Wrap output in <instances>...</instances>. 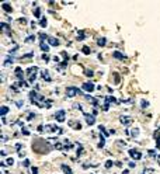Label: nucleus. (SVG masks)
Returning a JSON list of instances; mask_svg holds the SVG:
<instances>
[{"label": "nucleus", "mask_w": 160, "mask_h": 174, "mask_svg": "<svg viewBox=\"0 0 160 174\" xmlns=\"http://www.w3.org/2000/svg\"><path fill=\"white\" fill-rule=\"evenodd\" d=\"M34 14H35V17H37V18H39V7H37V9H35Z\"/></svg>", "instance_id": "28"}, {"label": "nucleus", "mask_w": 160, "mask_h": 174, "mask_svg": "<svg viewBox=\"0 0 160 174\" xmlns=\"http://www.w3.org/2000/svg\"><path fill=\"white\" fill-rule=\"evenodd\" d=\"M48 42H49V45H53V46H58L59 45V41L55 39V38H51V37L48 38Z\"/></svg>", "instance_id": "11"}, {"label": "nucleus", "mask_w": 160, "mask_h": 174, "mask_svg": "<svg viewBox=\"0 0 160 174\" xmlns=\"http://www.w3.org/2000/svg\"><path fill=\"white\" fill-rule=\"evenodd\" d=\"M62 170H63V173H65V174H73L72 169H70L69 166H66V164H62Z\"/></svg>", "instance_id": "10"}, {"label": "nucleus", "mask_w": 160, "mask_h": 174, "mask_svg": "<svg viewBox=\"0 0 160 174\" xmlns=\"http://www.w3.org/2000/svg\"><path fill=\"white\" fill-rule=\"evenodd\" d=\"M55 118H56L58 122H63L65 120H66V112H65V110H59V111L55 114Z\"/></svg>", "instance_id": "2"}, {"label": "nucleus", "mask_w": 160, "mask_h": 174, "mask_svg": "<svg viewBox=\"0 0 160 174\" xmlns=\"http://www.w3.org/2000/svg\"><path fill=\"white\" fill-rule=\"evenodd\" d=\"M159 159H160V156H159Z\"/></svg>", "instance_id": "52"}, {"label": "nucleus", "mask_w": 160, "mask_h": 174, "mask_svg": "<svg viewBox=\"0 0 160 174\" xmlns=\"http://www.w3.org/2000/svg\"><path fill=\"white\" fill-rule=\"evenodd\" d=\"M129 167H131V169H133V167H135V163H133V161H131V163H129Z\"/></svg>", "instance_id": "49"}, {"label": "nucleus", "mask_w": 160, "mask_h": 174, "mask_svg": "<svg viewBox=\"0 0 160 174\" xmlns=\"http://www.w3.org/2000/svg\"><path fill=\"white\" fill-rule=\"evenodd\" d=\"M114 77H115V83H119V76H118V73H114Z\"/></svg>", "instance_id": "30"}, {"label": "nucleus", "mask_w": 160, "mask_h": 174, "mask_svg": "<svg viewBox=\"0 0 160 174\" xmlns=\"http://www.w3.org/2000/svg\"><path fill=\"white\" fill-rule=\"evenodd\" d=\"M13 60H10V59H6V62H4V65H10Z\"/></svg>", "instance_id": "46"}, {"label": "nucleus", "mask_w": 160, "mask_h": 174, "mask_svg": "<svg viewBox=\"0 0 160 174\" xmlns=\"http://www.w3.org/2000/svg\"><path fill=\"white\" fill-rule=\"evenodd\" d=\"M38 131H39V132H42V131H44V126H42V125H39V126H38Z\"/></svg>", "instance_id": "48"}, {"label": "nucleus", "mask_w": 160, "mask_h": 174, "mask_svg": "<svg viewBox=\"0 0 160 174\" xmlns=\"http://www.w3.org/2000/svg\"><path fill=\"white\" fill-rule=\"evenodd\" d=\"M114 58H117V59H125V56L121 52H114Z\"/></svg>", "instance_id": "16"}, {"label": "nucleus", "mask_w": 160, "mask_h": 174, "mask_svg": "<svg viewBox=\"0 0 160 174\" xmlns=\"http://www.w3.org/2000/svg\"><path fill=\"white\" fill-rule=\"evenodd\" d=\"M143 174H145V173H143Z\"/></svg>", "instance_id": "54"}, {"label": "nucleus", "mask_w": 160, "mask_h": 174, "mask_svg": "<svg viewBox=\"0 0 160 174\" xmlns=\"http://www.w3.org/2000/svg\"><path fill=\"white\" fill-rule=\"evenodd\" d=\"M131 136H133V138L139 136V129H138V128H135V129H131Z\"/></svg>", "instance_id": "14"}, {"label": "nucleus", "mask_w": 160, "mask_h": 174, "mask_svg": "<svg viewBox=\"0 0 160 174\" xmlns=\"http://www.w3.org/2000/svg\"><path fill=\"white\" fill-rule=\"evenodd\" d=\"M39 46H41V49H42L44 52H49V45H48V44L41 42V44H39Z\"/></svg>", "instance_id": "13"}, {"label": "nucleus", "mask_w": 160, "mask_h": 174, "mask_svg": "<svg viewBox=\"0 0 160 174\" xmlns=\"http://www.w3.org/2000/svg\"><path fill=\"white\" fill-rule=\"evenodd\" d=\"M149 155H150V156H156V152H155V150H149Z\"/></svg>", "instance_id": "37"}, {"label": "nucleus", "mask_w": 160, "mask_h": 174, "mask_svg": "<svg viewBox=\"0 0 160 174\" xmlns=\"http://www.w3.org/2000/svg\"><path fill=\"white\" fill-rule=\"evenodd\" d=\"M34 41H35V35H30V37H27V39H25V42H27V44L34 42Z\"/></svg>", "instance_id": "18"}, {"label": "nucleus", "mask_w": 160, "mask_h": 174, "mask_svg": "<svg viewBox=\"0 0 160 174\" xmlns=\"http://www.w3.org/2000/svg\"><path fill=\"white\" fill-rule=\"evenodd\" d=\"M84 73H86L87 77H93V76H94V72H93V70H86Z\"/></svg>", "instance_id": "20"}, {"label": "nucleus", "mask_w": 160, "mask_h": 174, "mask_svg": "<svg viewBox=\"0 0 160 174\" xmlns=\"http://www.w3.org/2000/svg\"><path fill=\"white\" fill-rule=\"evenodd\" d=\"M1 7H3V10H4L6 13H10V11H13V7H11L9 3H1Z\"/></svg>", "instance_id": "9"}, {"label": "nucleus", "mask_w": 160, "mask_h": 174, "mask_svg": "<svg viewBox=\"0 0 160 174\" xmlns=\"http://www.w3.org/2000/svg\"><path fill=\"white\" fill-rule=\"evenodd\" d=\"M48 74H49L48 70H44V72H42V77H44V79H45L47 82H49V80H51V77H49Z\"/></svg>", "instance_id": "17"}, {"label": "nucleus", "mask_w": 160, "mask_h": 174, "mask_svg": "<svg viewBox=\"0 0 160 174\" xmlns=\"http://www.w3.org/2000/svg\"><path fill=\"white\" fill-rule=\"evenodd\" d=\"M13 163H14V159H13V157H9V159H7V161H6V164H7V166H11Z\"/></svg>", "instance_id": "25"}, {"label": "nucleus", "mask_w": 160, "mask_h": 174, "mask_svg": "<svg viewBox=\"0 0 160 174\" xmlns=\"http://www.w3.org/2000/svg\"><path fill=\"white\" fill-rule=\"evenodd\" d=\"M21 131H23V133H24V135H30V132H28V131H27V129H24V128H23V129H21Z\"/></svg>", "instance_id": "41"}, {"label": "nucleus", "mask_w": 160, "mask_h": 174, "mask_svg": "<svg viewBox=\"0 0 160 174\" xmlns=\"http://www.w3.org/2000/svg\"><path fill=\"white\" fill-rule=\"evenodd\" d=\"M23 104H24L23 101H17V107H23Z\"/></svg>", "instance_id": "47"}, {"label": "nucleus", "mask_w": 160, "mask_h": 174, "mask_svg": "<svg viewBox=\"0 0 160 174\" xmlns=\"http://www.w3.org/2000/svg\"><path fill=\"white\" fill-rule=\"evenodd\" d=\"M23 166H24V167H28V166H30V160H24Z\"/></svg>", "instance_id": "34"}, {"label": "nucleus", "mask_w": 160, "mask_h": 174, "mask_svg": "<svg viewBox=\"0 0 160 174\" xmlns=\"http://www.w3.org/2000/svg\"><path fill=\"white\" fill-rule=\"evenodd\" d=\"M32 56H34V52H30V53H27V55H23L21 59H30V58H32Z\"/></svg>", "instance_id": "22"}, {"label": "nucleus", "mask_w": 160, "mask_h": 174, "mask_svg": "<svg viewBox=\"0 0 160 174\" xmlns=\"http://www.w3.org/2000/svg\"><path fill=\"white\" fill-rule=\"evenodd\" d=\"M44 129H45L47 132H56L59 128H56V125H45Z\"/></svg>", "instance_id": "6"}, {"label": "nucleus", "mask_w": 160, "mask_h": 174, "mask_svg": "<svg viewBox=\"0 0 160 174\" xmlns=\"http://www.w3.org/2000/svg\"><path fill=\"white\" fill-rule=\"evenodd\" d=\"M7 112H9V108H7L6 105H3V107H1V110H0V114H1V117H4Z\"/></svg>", "instance_id": "15"}, {"label": "nucleus", "mask_w": 160, "mask_h": 174, "mask_svg": "<svg viewBox=\"0 0 160 174\" xmlns=\"http://www.w3.org/2000/svg\"><path fill=\"white\" fill-rule=\"evenodd\" d=\"M39 24H41V27H44V28H45V27H47V24H48V21H47V18H42Z\"/></svg>", "instance_id": "24"}, {"label": "nucleus", "mask_w": 160, "mask_h": 174, "mask_svg": "<svg viewBox=\"0 0 160 174\" xmlns=\"http://www.w3.org/2000/svg\"><path fill=\"white\" fill-rule=\"evenodd\" d=\"M129 156L132 157L133 160H141L142 159V153L138 152V150H135V149H131L129 150Z\"/></svg>", "instance_id": "3"}, {"label": "nucleus", "mask_w": 160, "mask_h": 174, "mask_svg": "<svg viewBox=\"0 0 160 174\" xmlns=\"http://www.w3.org/2000/svg\"><path fill=\"white\" fill-rule=\"evenodd\" d=\"M35 79H37V74H32L31 77H30V82H31V83H32V82H34Z\"/></svg>", "instance_id": "36"}, {"label": "nucleus", "mask_w": 160, "mask_h": 174, "mask_svg": "<svg viewBox=\"0 0 160 174\" xmlns=\"http://www.w3.org/2000/svg\"><path fill=\"white\" fill-rule=\"evenodd\" d=\"M84 118H86V122L89 124V125H93L96 120H94V117L93 115H89V114H84Z\"/></svg>", "instance_id": "8"}, {"label": "nucleus", "mask_w": 160, "mask_h": 174, "mask_svg": "<svg viewBox=\"0 0 160 174\" xmlns=\"http://www.w3.org/2000/svg\"><path fill=\"white\" fill-rule=\"evenodd\" d=\"M73 107H75V108H77V110H80V111H81V105H80V104H75V105H73Z\"/></svg>", "instance_id": "43"}, {"label": "nucleus", "mask_w": 160, "mask_h": 174, "mask_svg": "<svg viewBox=\"0 0 160 174\" xmlns=\"http://www.w3.org/2000/svg\"><path fill=\"white\" fill-rule=\"evenodd\" d=\"M77 39H79V41L84 39V33H83V31H79V33H77Z\"/></svg>", "instance_id": "23"}, {"label": "nucleus", "mask_w": 160, "mask_h": 174, "mask_svg": "<svg viewBox=\"0 0 160 174\" xmlns=\"http://www.w3.org/2000/svg\"><path fill=\"white\" fill-rule=\"evenodd\" d=\"M118 146H125V142H122V140H118Z\"/></svg>", "instance_id": "42"}, {"label": "nucleus", "mask_w": 160, "mask_h": 174, "mask_svg": "<svg viewBox=\"0 0 160 174\" xmlns=\"http://www.w3.org/2000/svg\"><path fill=\"white\" fill-rule=\"evenodd\" d=\"M104 145H105V142H104V138H101L100 143H98V147H104Z\"/></svg>", "instance_id": "29"}, {"label": "nucleus", "mask_w": 160, "mask_h": 174, "mask_svg": "<svg viewBox=\"0 0 160 174\" xmlns=\"http://www.w3.org/2000/svg\"><path fill=\"white\" fill-rule=\"evenodd\" d=\"M34 117H35V115H34V114H28V120H32V118H34Z\"/></svg>", "instance_id": "50"}, {"label": "nucleus", "mask_w": 160, "mask_h": 174, "mask_svg": "<svg viewBox=\"0 0 160 174\" xmlns=\"http://www.w3.org/2000/svg\"><path fill=\"white\" fill-rule=\"evenodd\" d=\"M107 103H108V104H110V103H117V100H115L114 97L110 96V97H107Z\"/></svg>", "instance_id": "26"}, {"label": "nucleus", "mask_w": 160, "mask_h": 174, "mask_svg": "<svg viewBox=\"0 0 160 174\" xmlns=\"http://www.w3.org/2000/svg\"><path fill=\"white\" fill-rule=\"evenodd\" d=\"M159 142H160V139H159Z\"/></svg>", "instance_id": "53"}, {"label": "nucleus", "mask_w": 160, "mask_h": 174, "mask_svg": "<svg viewBox=\"0 0 160 174\" xmlns=\"http://www.w3.org/2000/svg\"><path fill=\"white\" fill-rule=\"evenodd\" d=\"M129 173V170H125V171H122V174H128Z\"/></svg>", "instance_id": "51"}, {"label": "nucleus", "mask_w": 160, "mask_h": 174, "mask_svg": "<svg viewBox=\"0 0 160 174\" xmlns=\"http://www.w3.org/2000/svg\"><path fill=\"white\" fill-rule=\"evenodd\" d=\"M0 28H1V31H3L4 34H9V35H10V27H9L6 23H1V24H0Z\"/></svg>", "instance_id": "7"}, {"label": "nucleus", "mask_w": 160, "mask_h": 174, "mask_svg": "<svg viewBox=\"0 0 160 174\" xmlns=\"http://www.w3.org/2000/svg\"><path fill=\"white\" fill-rule=\"evenodd\" d=\"M94 88H96L94 84H93V83H90V82H87V83H84V84H83V90H84V91L91 93V91H94Z\"/></svg>", "instance_id": "4"}, {"label": "nucleus", "mask_w": 160, "mask_h": 174, "mask_svg": "<svg viewBox=\"0 0 160 174\" xmlns=\"http://www.w3.org/2000/svg\"><path fill=\"white\" fill-rule=\"evenodd\" d=\"M81 152H83V147H81V145H79V149H77V156L81 155Z\"/></svg>", "instance_id": "33"}, {"label": "nucleus", "mask_w": 160, "mask_h": 174, "mask_svg": "<svg viewBox=\"0 0 160 174\" xmlns=\"http://www.w3.org/2000/svg\"><path fill=\"white\" fill-rule=\"evenodd\" d=\"M141 104H142V108H146V107L149 105V103H147V101H145V100H142V103H141Z\"/></svg>", "instance_id": "31"}, {"label": "nucleus", "mask_w": 160, "mask_h": 174, "mask_svg": "<svg viewBox=\"0 0 160 174\" xmlns=\"http://www.w3.org/2000/svg\"><path fill=\"white\" fill-rule=\"evenodd\" d=\"M42 59H44V60H49V56H48V55H45V53H44V55H42Z\"/></svg>", "instance_id": "38"}, {"label": "nucleus", "mask_w": 160, "mask_h": 174, "mask_svg": "<svg viewBox=\"0 0 160 174\" xmlns=\"http://www.w3.org/2000/svg\"><path fill=\"white\" fill-rule=\"evenodd\" d=\"M121 124L125 125V126H127V125H131V124H132V118L128 117V115H122V117H121Z\"/></svg>", "instance_id": "5"}, {"label": "nucleus", "mask_w": 160, "mask_h": 174, "mask_svg": "<svg viewBox=\"0 0 160 174\" xmlns=\"http://www.w3.org/2000/svg\"><path fill=\"white\" fill-rule=\"evenodd\" d=\"M14 72H16L17 74H20V73H23V70H21V68H16V70H14Z\"/></svg>", "instance_id": "35"}, {"label": "nucleus", "mask_w": 160, "mask_h": 174, "mask_svg": "<svg viewBox=\"0 0 160 174\" xmlns=\"http://www.w3.org/2000/svg\"><path fill=\"white\" fill-rule=\"evenodd\" d=\"M111 166H112V161H111V160H108V161L105 163V167H107V169H110Z\"/></svg>", "instance_id": "32"}, {"label": "nucleus", "mask_w": 160, "mask_h": 174, "mask_svg": "<svg viewBox=\"0 0 160 174\" xmlns=\"http://www.w3.org/2000/svg\"><path fill=\"white\" fill-rule=\"evenodd\" d=\"M37 72H38V68H37V66H34V68L31 66V68H28V69H27V73H28L30 76H32V74H35Z\"/></svg>", "instance_id": "12"}, {"label": "nucleus", "mask_w": 160, "mask_h": 174, "mask_svg": "<svg viewBox=\"0 0 160 174\" xmlns=\"http://www.w3.org/2000/svg\"><path fill=\"white\" fill-rule=\"evenodd\" d=\"M20 23H21V24H25L27 20H25V18H20Z\"/></svg>", "instance_id": "45"}, {"label": "nucleus", "mask_w": 160, "mask_h": 174, "mask_svg": "<svg viewBox=\"0 0 160 174\" xmlns=\"http://www.w3.org/2000/svg\"><path fill=\"white\" fill-rule=\"evenodd\" d=\"M32 174H38V169L37 167H32Z\"/></svg>", "instance_id": "39"}, {"label": "nucleus", "mask_w": 160, "mask_h": 174, "mask_svg": "<svg viewBox=\"0 0 160 174\" xmlns=\"http://www.w3.org/2000/svg\"><path fill=\"white\" fill-rule=\"evenodd\" d=\"M17 77H18L20 80H23V79H24V74H23V73H20V74H17Z\"/></svg>", "instance_id": "40"}, {"label": "nucleus", "mask_w": 160, "mask_h": 174, "mask_svg": "<svg viewBox=\"0 0 160 174\" xmlns=\"http://www.w3.org/2000/svg\"><path fill=\"white\" fill-rule=\"evenodd\" d=\"M80 93H81V91H80L79 88H76V87H73V86L66 88V97H67V98H72V97H75L76 94H80Z\"/></svg>", "instance_id": "1"}, {"label": "nucleus", "mask_w": 160, "mask_h": 174, "mask_svg": "<svg viewBox=\"0 0 160 174\" xmlns=\"http://www.w3.org/2000/svg\"><path fill=\"white\" fill-rule=\"evenodd\" d=\"M81 51H83V53H86V55H89V53L91 52L89 46H83V48H81Z\"/></svg>", "instance_id": "21"}, {"label": "nucleus", "mask_w": 160, "mask_h": 174, "mask_svg": "<svg viewBox=\"0 0 160 174\" xmlns=\"http://www.w3.org/2000/svg\"><path fill=\"white\" fill-rule=\"evenodd\" d=\"M20 86H21V87H27V86H28V84H27L25 82H21V83H20Z\"/></svg>", "instance_id": "44"}, {"label": "nucleus", "mask_w": 160, "mask_h": 174, "mask_svg": "<svg viewBox=\"0 0 160 174\" xmlns=\"http://www.w3.org/2000/svg\"><path fill=\"white\" fill-rule=\"evenodd\" d=\"M97 44H98L100 46H104V45H105V38H100V39L97 41Z\"/></svg>", "instance_id": "19"}, {"label": "nucleus", "mask_w": 160, "mask_h": 174, "mask_svg": "<svg viewBox=\"0 0 160 174\" xmlns=\"http://www.w3.org/2000/svg\"><path fill=\"white\" fill-rule=\"evenodd\" d=\"M39 38H41V39H48L49 37L47 34H44V33H41V34H39Z\"/></svg>", "instance_id": "27"}]
</instances>
